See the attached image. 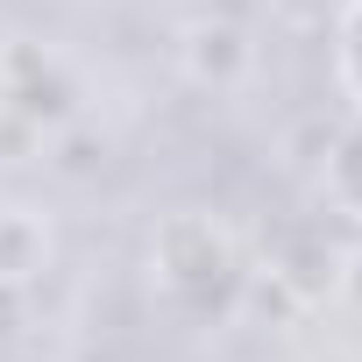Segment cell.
Masks as SVG:
<instances>
[{
	"label": "cell",
	"mask_w": 362,
	"mask_h": 362,
	"mask_svg": "<svg viewBox=\"0 0 362 362\" xmlns=\"http://www.w3.org/2000/svg\"><path fill=\"white\" fill-rule=\"evenodd\" d=\"M57 256V235L36 206H0V291H29Z\"/></svg>",
	"instance_id": "obj_3"
},
{
	"label": "cell",
	"mask_w": 362,
	"mask_h": 362,
	"mask_svg": "<svg viewBox=\"0 0 362 362\" xmlns=\"http://www.w3.org/2000/svg\"><path fill=\"white\" fill-rule=\"evenodd\" d=\"M320 199L341 214V221H355L362 228V114L327 142V163H320Z\"/></svg>",
	"instance_id": "obj_4"
},
{
	"label": "cell",
	"mask_w": 362,
	"mask_h": 362,
	"mask_svg": "<svg viewBox=\"0 0 362 362\" xmlns=\"http://www.w3.org/2000/svg\"><path fill=\"white\" fill-rule=\"evenodd\" d=\"M177 57H185L192 86H214V93H235L256 71V43H249L242 22H192L185 43H177Z\"/></svg>",
	"instance_id": "obj_2"
},
{
	"label": "cell",
	"mask_w": 362,
	"mask_h": 362,
	"mask_svg": "<svg viewBox=\"0 0 362 362\" xmlns=\"http://www.w3.org/2000/svg\"><path fill=\"white\" fill-rule=\"evenodd\" d=\"M249 284V263H242V242L214 221V214H170L156 221L149 235V291L170 320L185 327H214L235 313Z\"/></svg>",
	"instance_id": "obj_1"
},
{
	"label": "cell",
	"mask_w": 362,
	"mask_h": 362,
	"mask_svg": "<svg viewBox=\"0 0 362 362\" xmlns=\"http://www.w3.org/2000/svg\"><path fill=\"white\" fill-rule=\"evenodd\" d=\"M334 78H341V93L362 114V0H348L341 22H334Z\"/></svg>",
	"instance_id": "obj_5"
}]
</instances>
